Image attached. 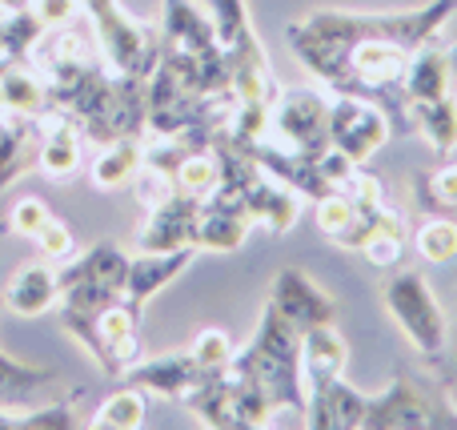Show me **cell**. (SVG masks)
I'll list each match as a JSON object with an SVG mask.
<instances>
[{"label":"cell","instance_id":"1","mask_svg":"<svg viewBox=\"0 0 457 430\" xmlns=\"http://www.w3.org/2000/svg\"><path fill=\"white\" fill-rule=\"evenodd\" d=\"M453 13L457 0H429L405 13L321 8L285 24V45L329 93L373 101L389 117L394 137H405L413 133L402 97L405 64L426 40L442 37Z\"/></svg>","mask_w":457,"mask_h":430},{"label":"cell","instance_id":"2","mask_svg":"<svg viewBox=\"0 0 457 430\" xmlns=\"http://www.w3.org/2000/svg\"><path fill=\"white\" fill-rule=\"evenodd\" d=\"M225 386L228 407H233V430L265 426L277 410L305 415L309 386L305 367H301V330L285 322L269 302L261 310L253 338L228 358Z\"/></svg>","mask_w":457,"mask_h":430},{"label":"cell","instance_id":"3","mask_svg":"<svg viewBox=\"0 0 457 430\" xmlns=\"http://www.w3.org/2000/svg\"><path fill=\"white\" fill-rule=\"evenodd\" d=\"M129 249L117 241H96L80 257L56 266L61 278V326L72 342L88 350V358H101V338H96V322L109 306L125 298V278H129Z\"/></svg>","mask_w":457,"mask_h":430},{"label":"cell","instance_id":"4","mask_svg":"<svg viewBox=\"0 0 457 430\" xmlns=\"http://www.w3.org/2000/svg\"><path fill=\"white\" fill-rule=\"evenodd\" d=\"M205 13L213 21V32L221 40V53L228 64V80H233V97L241 105H273L281 85L269 72L265 45L257 40V29L249 21L245 0H205Z\"/></svg>","mask_w":457,"mask_h":430},{"label":"cell","instance_id":"5","mask_svg":"<svg viewBox=\"0 0 457 430\" xmlns=\"http://www.w3.org/2000/svg\"><path fill=\"white\" fill-rule=\"evenodd\" d=\"M357 430H457V407L442 386L394 378L381 394H365Z\"/></svg>","mask_w":457,"mask_h":430},{"label":"cell","instance_id":"6","mask_svg":"<svg viewBox=\"0 0 457 430\" xmlns=\"http://www.w3.org/2000/svg\"><path fill=\"white\" fill-rule=\"evenodd\" d=\"M93 21V37L101 45V56L112 72L133 80H149L161 61V29L157 24L133 21L120 8V0H77Z\"/></svg>","mask_w":457,"mask_h":430},{"label":"cell","instance_id":"7","mask_svg":"<svg viewBox=\"0 0 457 430\" xmlns=\"http://www.w3.org/2000/svg\"><path fill=\"white\" fill-rule=\"evenodd\" d=\"M381 302H386L389 318L397 322V330L405 334V342L413 346L426 358H442L445 346H450V322L445 310L437 302V294L429 290L426 274L418 270H402L386 282L381 290Z\"/></svg>","mask_w":457,"mask_h":430},{"label":"cell","instance_id":"8","mask_svg":"<svg viewBox=\"0 0 457 430\" xmlns=\"http://www.w3.org/2000/svg\"><path fill=\"white\" fill-rule=\"evenodd\" d=\"M265 137L297 157L317 161L329 149V97L321 89H281L269 105Z\"/></svg>","mask_w":457,"mask_h":430},{"label":"cell","instance_id":"9","mask_svg":"<svg viewBox=\"0 0 457 430\" xmlns=\"http://www.w3.org/2000/svg\"><path fill=\"white\" fill-rule=\"evenodd\" d=\"M389 137H394L389 117L373 101L341 97V93L329 97V145L345 153L353 165H365Z\"/></svg>","mask_w":457,"mask_h":430},{"label":"cell","instance_id":"10","mask_svg":"<svg viewBox=\"0 0 457 430\" xmlns=\"http://www.w3.org/2000/svg\"><path fill=\"white\" fill-rule=\"evenodd\" d=\"M249 230H253V214H249V206H245L241 190H237L228 177H221L217 190L201 201L193 246H197V254H233V249L245 246Z\"/></svg>","mask_w":457,"mask_h":430},{"label":"cell","instance_id":"11","mask_svg":"<svg viewBox=\"0 0 457 430\" xmlns=\"http://www.w3.org/2000/svg\"><path fill=\"white\" fill-rule=\"evenodd\" d=\"M201 201L205 198H193V193H185V190H169L157 206L145 209V222H141V230H137V249H145V254H165V249L193 246Z\"/></svg>","mask_w":457,"mask_h":430},{"label":"cell","instance_id":"12","mask_svg":"<svg viewBox=\"0 0 457 430\" xmlns=\"http://www.w3.org/2000/svg\"><path fill=\"white\" fill-rule=\"evenodd\" d=\"M269 306H273L285 322H293L301 334L313 326H333V322H337V302H333L305 270H297V266H289V270H281L273 278V286H269Z\"/></svg>","mask_w":457,"mask_h":430},{"label":"cell","instance_id":"13","mask_svg":"<svg viewBox=\"0 0 457 430\" xmlns=\"http://www.w3.org/2000/svg\"><path fill=\"white\" fill-rule=\"evenodd\" d=\"M453 93H457V45H442L434 37L405 64V77H402L405 109L421 101H437V97H453Z\"/></svg>","mask_w":457,"mask_h":430},{"label":"cell","instance_id":"14","mask_svg":"<svg viewBox=\"0 0 457 430\" xmlns=\"http://www.w3.org/2000/svg\"><path fill=\"white\" fill-rule=\"evenodd\" d=\"M197 375H201V367L189 354V346H185V350H169V354H157V358H145L141 354V358L120 375V383L137 386V391H149V394H157V399L181 402L185 394H189V386L197 383Z\"/></svg>","mask_w":457,"mask_h":430},{"label":"cell","instance_id":"15","mask_svg":"<svg viewBox=\"0 0 457 430\" xmlns=\"http://www.w3.org/2000/svg\"><path fill=\"white\" fill-rule=\"evenodd\" d=\"M193 257H197V249H193V246H185V249H165V254H145V249H137V254L129 257L125 302L133 306L137 314H141L149 298H157L161 290H165L169 282L177 278V274L189 270Z\"/></svg>","mask_w":457,"mask_h":430},{"label":"cell","instance_id":"16","mask_svg":"<svg viewBox=\"0 0 457 430\" xmlns=\"http://www.w3.org/2000/svg\"><path fill=\"white\" fill-rule=\"evenodd\" d=\"M40 141H45L40 117H16L0 109V190L40 165Z\"/></svg>","mask_w":457,"mask_h":430},{"label":"cell","instance_id":"17","mask_svg":"<svg viewBox=\"0 0 457 430\" xmlns=\"http://www.w3.org/2000/svg\"><path fill=\"white\" fill-rule=\"evenodd\" d=\"M61 302V278H56V266L48 262H29L4 282V306L16 318H40V314L56 310Z\"/></svg>","mask_w":457,"mask_h":430},{"label":"cell","instance_id":"18","mask_svg":"<svg viewBox=\"0 0 457 430\" xmlns=\"http://www.w3.org/2000/svg\"><path fill=\"white\" fill-rule=\"evenodd\" d=\"M40 125H45V141H40V173L56 177V181H64V177H72L80 169V129L72 117H64V113L48 109L45 117H40Z\"/></svg>","mask_w":457,"mask_h":430},{"label":"cell","instance_id":"19","mask_svg":"<svg viewBox=\"0 0 457 430\" xmlns=\"http://www.w3.org/2000/svg\"><path fill=\"white\" fill-rule=\"evenodd\" d=\"M0 105L16 117H45L48 113V85L32 61H12L0 69Z\"/></svg>","mask_w":457,"mask_h":430},{"label":"cell","instance_id":"20","mask_svg":"<svg viewBox=\"0 0 457 430\" xmlns=\"http://www.w3.org/2000/svg\"><path fill=\"white\" fill-rule=\"evenodd\" d=\"M141 165H145L141 137H120V141H109L96 149L93 165H88V177H93L96 190H125V185H133V177L141 173Z\"/></svg>","mask_w":457,"mask_h":430},{"label":"cell","instance_id":"21","mask_svg":"<svg viewBox=\"0 0 457 430\" xmlns=\"http://www.w3.org/2000/svg\"><path fill=\"white\" fill-rule=\"evenodd\" d=\"M349 346L333 326H313L301 334V367H305V386L321 383V378L345 375Z\"/></svg>","mask_w":457,"mask_h":430},{"label":"cell","instance_id":"22","mask_svg":"<svg viewBox=\"0 0 457 430\" xmlns=\"http://www.w3.org/2000/svg\"><path fill=\"white\" fill-rule=\"evenodd\" d=\"M410 129L426 137V145L442 157H450L457 149V93L437 97V101L410 105Z\"/></svg>","mask_w":457,"mask_h":430},{"label":"cell","instance_id":"23","mask_svg":"<svg viewBox=\"0 0 457 430\" xmlns=\"http://www.w3.org/2000/svg\"><path fill=\"white\" fill-rule=\"evenodd\" d=\"M217 181H221V153H217V145H197L173 173L177 190L193 193V198H209L217 190Z\"/></svg>","mask_w":457,"mask_h":430},{"label":"cell","instance_id":"24","mask_svg":"<svg viewBox=\"0 0 457 430\" xmlns=\"http://www.w3.org/2000/svg\"><path fill=\"white\" fill-rule=\"evenodd\" d=\"M413 249H418L421 262L445 266L457 257V217L450 214H434L413 230Z\"/></svg>","mask_w":457,"mask_h":430},{"label":"cell","instance_id":"25","mask_svg":"<svg viewBox=\"0 0 457 430\" xmlns=\"http://www.w3.org/2000/svg\"><path fill=\"white\" fill-rule=\"evenodd\" d=\"M145 410H149L145 407V394L137 391V386H129V391L109 394V399L93 410L88 426L93 430H137V426H145Z\"/></svg>","mask_w":457,"mask_h":430},{"label":"cell","instance_id":"26","mask_svg":"<svg viewBox=\"0 0 457 430\" xmlns=\"http://www.w3.org/2000/svg\"><path fill=\"white\" fill-rule=\"evenodd\" d=\"M48 383H53L48 367H29V362H16L0 350V402H24L32 391Z\"/></svg>","mask_w":457,"mask_h":430},{"label":"cell","instance_id":"27","mask_svg":"<svg viewBox=\"0 0 457 430\" xmlns=\"http://www.w3.org/2000/svg\"><path fill=\"white\" fill-rule=\"evenodd\" d=\"M353 214L357 209H353V198L345 193V185H337V190H329L325 198L313 201V225L333 241V246H337L341 233L353 225Z\"/></svg>","mask_w":457,"mask_h":430},{"label":"cell","instance_id":"28","mask_svg":"<svg viewBox=\"0 0 457 430\" xmlns=\"http://www.w3.org/2000/svg\"><path fill=\"white\" fill-rule=\"evenodd\" d=\"M418 198H421V206L434 209V214L457 217V165H442L437 173L418 177Z\"/></svg>","mask_w":457,"mask_h":430},{"label":"cell","instance_id":"29","mask_svg":"<svg viewBox=\"0 0 457 430\" xmlns=\"http://www.w3.org/2000/svg\"><path fill=\"white\" fill-rule=\"evenodd\" d=\"M233 338L225 334L221 326H205V330H197V338L189 342V354L197 358V367L201 370H225L228 367V358H233Z\"/></svg>","mask_w":457,"mask_h":430},{"label":"cell","instance_id":"30","mask_svg":"<svg viewBox=\"0 0 457 430\" xmlns=\"http://www.w3.org/2000/svg\"><path fill=\"white\" fill-rule=\"evenodd\" d=\"M48 206L40 198H21L12 209H8V230L12 233H24V238H37L40 230H45V222H48Z\"/></svg>","mask_w":457,"mask_h":430},{"label":"cell","instance_id":"31","mask_svg":"<svg viewBox=\"0 0 457 430\" xmlns=\"http://www.w3.org/2000/svg\"><path fill=\"white\" fill-rule=\"evenodd\" d=\"M40 249H45L48 262H69L72 254H77V238H72V230L64 222H56V217H48L45 230L37 233Z\"/></svg>","mask_w":457,"mask_h":430},{"label":"cell","instance_id":"32","mask_svg":"<svg viewBox=\"0 0 457 430\" xmlns=\"http://www.w3.org/2000/svg\"><path fill=\"white\" fill-rule=\"evenodd\" d=\"M32 13L40 16V24L45 29H61V24H72L77 21V0H32Z\"/></svg>","mask_w":457,"mask_h":430},{"label":"cell","instance_id":"33","mask_svg":"<svg viewBox=\"0 0 457 430\" xmlns=\"http://www.w3.org/2000/svg\"><path fill=\"white\" fill-rule=\"evenodd\" d=\"M32 0H0V8H4V13H16V8H29Z\"/></svg>","mask_w":457,"mask_h":430}]
</instances>
